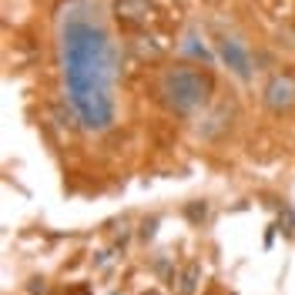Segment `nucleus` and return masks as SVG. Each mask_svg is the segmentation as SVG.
<instances>
[{
  "instance_id": "nucleus-4",
  "label": "nucleus",
  "mask_w": 295,
  "mask_h": 295,
  "mask_svg": "<svg viewBox=\"0 0 295 295\" xmlns=\"http://www.w3.org/2000/svg\"><path fill=\"white\" fill-rule=\"evenodd\" d=\"M215 54L238 81L252 77V54H248L245 41H238L235 34H215Z\"/></svg>"
},
{
  "instance_id": "nucleus-3",
  "label": "nucleus",
  "mask_w": 295,
  "mask_h": 295,
  "mask_svg": "<svg viewBox=\"0 0 295 295\" xmlns=\"http://www.w3.org/2000/svg\"><path fill=\"white\" fill-rule=\"evenodd\" d=\"M262 108L275 118L295 111V70H272L262 84Z\"/></svg>"
},
{
  "instance_id": "nucleus-2",
  "label": "nucleus",
  "mask_w": 295,
  "mask_h": 295,
  "mask_svg": "<svg viewBox=\"0 0 295 295\" xmlns=\"http://www.w3.org/2000/svg\"><path fill=\"white\" fill-rule=\"evenodd\" d=\"M211 94H215V77L198 64L175 60L155 74V98L168 114L195 118L211 104Z\"/></svg>"
},
{
  "instance_id": "nucleus-1",
  "label": "nucleus",
  "mask_w": 295,
  "mask_h": 295,
  "mask_svg": "<svg viewBox=\"0 0 295 295\" xmlns=\"http://www.w3.org/2000/svg\"><path fill=\"white\" fill-rule=\"evenodd\" d=\"M57 54L64 94L74 118L84 131H108L114 124V77H118V47L111 27L98 10L77 3L64 14L57 27Z\"/></svg>"
},
{
  "instance_id": "nucleus-5",
  "label": "nucleus",
  "mask_w": 295,
  "mask_h": 295,
  "mask_svg": "<svg viewBox=\"0 0 295 295\" xmlns=\"http://www.w3.org/2000/svg\"><path fill=\"white\" fill-rule=\"evenodd\" d=\"M151 0H114V20L127 30H138L148 24Z\"/></svg>"
}]
</instances>
